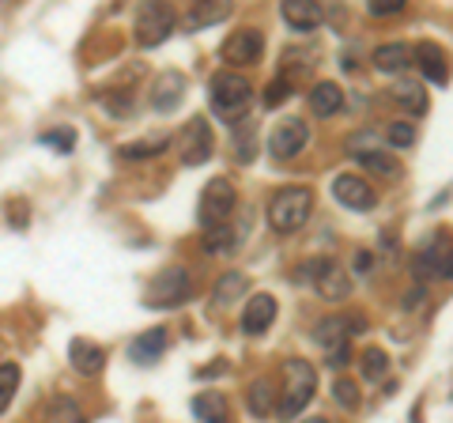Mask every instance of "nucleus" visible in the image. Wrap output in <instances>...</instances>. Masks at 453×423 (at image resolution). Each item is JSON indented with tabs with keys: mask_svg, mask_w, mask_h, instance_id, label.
<instances>
[{
	"mask_svg": "<svg viewBox=\"0 0 453 423\" xmlns=\"http://www.w3.org/2000/svg\"><path fill=\"white\" fill-rule=\"evenodd\" d=\"M268 227H273L276 235H295L306 227V219L314 216V193H310L306 186H288L273 193V201H268Z\"/></svg>",
	"mask_w": 453,
	"mask_h": 423,
	"instance_id": "nucleus-1",
	"label": "nucleus"
},
{
	"mask_svg": "<svg viewBox=\"0 0 453 423\" xmlns=\"http://www.w3.org/2000/svg\"><path fill=\"white\" fill-rule=\"evenodd\" d=\"M318 393V371L306 359H288L283 363V389H280V404L276 412L283 419H295L303 408L314 401Z\"/></svg>",
	"mask_w": 453,
	"mask_h": 423,
	"instance_id": "nucleus-2",
	"label": "nucleus"
},
{
	"mask_svg": "<svg viewBox=\"0 0 453 423\" xmlns=\"http://www.w3.org/2000/svg\"><path fill=\"white\" fill-rule=\"evenodd\" d=\"M208 95H211V110L223 121H242L246 110L253 106V83L238 73H216L208 83Z\"/></svg>",
	"mask_w": 453,
	"mask_h": 423,
	"instance_id": "nucleus-3",
	"label": "nucleus"
},
{
	"mask_svg": "<svg viewBox=\"0 0 453 423\" xmlns=\"http://www.w3.org/2000/svg\"><path fill=\"white\" fill-rule=\"evenodd\" d=\"M359 321H348L344 314H329L318 321L314 329V344L325 351V359L329 366H344L348 356H351V329H356Z\"/></svg>",
	"mask_w": 453,
	"mask_h": 423,
	"instance_id": "nucleus-4",
	"label": "nucleus"
},
{
	"mask_svg": "<svg viewBox=\"0 0 453 423\" xmlns=\"http://www.w3.org/2000/svg\"><path fill=\"white\" fill-rule=\"evenodd\" d=\"M234 181L231 178H211L204 193H201V231H216L231 223V212H234Z\"/></svg>",
	"mask_w": 453,
	"mask_h": 423,
	"instance_id": "nucleus-5",
	"label": "nucleus"
},
{
	"mask_svg": "<svg viewBox=\"0 0 453 423\" xmlns=\"http://www.w3.org/2000/svg\"><path fill=\"white\" fill-rule=\"evenodd\" d=\"M303 273H310V280H314V288H318L321 299L340 303V299H348V295H351V273L340 261H333V258L306 261Z\"/></svg>",
	"mask_w": 453,
	"mask_h": 423,
	"instance_id": "nucleus-6",
	"label": "nucleus"
},
{
	"mask_svg": "<svg viewBox=\"0 0 453 423\" xmlns=\"http://www.w3.org/2000/svg\"><path fill=\"white\" fill-rule=\"evenodd\" d=\"M189 273L174 265V269H163L159 276H151V284L144 291V303L151 310H166V306H178L181 299H189Z\"/></svg>",
	"mask_w": 453,
	"mask_h": 423,
	"instance_id": "nucleus-7",
	"label": "nucleus"
},
{
	"mask_svg": "<svg viewBox=\"0 0 453 423\" xmlns=\"http://www.w3.org/2000/svg\"><path fill=\"white\" fill-rule=\"evenodd\" d=\"M136 42L144 50H151V46H159V42H166L170 38V31H174V12H170L166 4H159V0H151V4H144L136 12Z\"/></svg>",
	"mask_w": 453,
	"mask_h": 423,
	"instance_id": "nucleus-8",
	"label": "nucleus"
},
{
	"mask_svg": "<svg viewBox=\"0 0 453 423\" xmlns=\"http://www.w3.org/2000/svg\"><path fill=\"white\" fill-rule=\"evenodd\" d=\"M211 125L204 121V118H193V121H186V129L178 133V151H181V163H189V166H196V163H204V159H211Z\"/></svg>",
	"mask_w": 453,
	"mask_h": 423,
	"instance_id": "nucleus-9",
	"label": "nucleus"
},
{
	"mask_svg": "<svg viewBox=\"0 0 453 423\" xmlns=\"http://www.w3.org/2000/svg\"><path fill=\"white\" fill-rule=\"evenodd\" d=\"M306 144H310V125L303 118L280 121L273 129V136H268V151H273L276 159H291V155H299Z\"/></svg>",
	"mask_w": 453,
	"mask_h": 423,
	"instance_id": "nucleus-10",
	"label": "nucleus"
},
{
	"mask_svg": "<svg viewBox=\"0 0 453 423\" xmlns=\"http://www.w3.org/2000/svg\"><path fill=\"white\" fill-rule=\"evenodd\" d=\"M265 53V35L253 31V27H242V31H234L231 38L223 42V61L226 65H257V58Z\"/></svg>",
	"mask_w": 453,
	"mask_h": 423,
	"instance_id": "nucleus-11",
	"label": "nucleus"
},
{
	"mask_svg": "<svg viewBox=\"0 0 453 423\" xmlns=\"http://www.w3.org/2000/svg\"><path fill=\"white\" fill-rule=\"evenodd\" d=\"M333 196L344 208H356V212H366V208H374V186L366 178L359 174H336L333 181Z\"/></svg>",
	"mask_w": 453,
	"mask_h": 423,
	"instance_id": "nucleus-12",
	"label": "nucleus"
},
{
	"mask_svg": "<svg viewBox=\"0 0 453 423\" xmlns=\"http://www.w3.org/2000/svg\"><path fill=\"white\" fill-rule=\"evenodd\" d=\"M273 321H276V299L273 295H253L242 310V333L261 336V333L273 329Z\"/></svg>",
	"mask_w": 453,
	"mask_h": 423,
	"instance_id": "nucleus-13",
	"label": "nucleus"
},
{
	"mask_svg": "<svg viewBox=\"0 0 453 423\" xmlns=\"http://www.w3.org/2000/svg\"><path fill=\"white\" fill-rule=\"evenodd\" d=\"M181 98H186V76L181 73H163L159 80H155L151 106L159 110V114H174V110L181 106Z\"/></svg>",
	"mask_w": 453,
	"mask_h": 423,
	"instance_id": "nucleus-14",
	"label": "nucleus"
},
{
	"mask_svg": "<svg viewBox=\"0 0 453 423\" xmlns=\"http://www.w3.org/2000/svg\"><path fill=\"white\" fill-rule=\"evenodd\" d=\"M412 61L419 65L423 80H431V83H446L449 80V58H446L442 46H434V42H419V46L412 50Z\"/></svg>",
	"mask_w": 453,
	"mask_h": 423,
	"instance_id": "nucleus-15",
	"label": "nucleus"
},
{
	"mask_svg": "<svg viewBox=\"0 0 453 423\" xmlns=\"http://www.w3.org/2000/svg\"><path fill=\"white\" fill-rule=\"evenodd\" d=\"M68 359H73V366L83 378H95L106 366V351L98 344H91V341H83V336H76V341L68 344Z\"/></svg>",
	"mask_w": 453,
	"mask_h": 423,
	"instance_id": "nucleus-16",
	"label": "nucleus"
},
{
	"mask_svg": "<svg viewBox=\"0 0 453 423\" xmlns=\"http://www.w3.org/2000/svg\"><path fill=\"white\" fill-rule=\"evenodd\" d=\"M280 16L288 19V27H295V31H318L325 12H321L318 0H288V4L280 8Z\"/></svg>",
	"mask_w": 453,
	"mask_h": 423,
	"instance_id": "nucleus-17",
	"label": "nucleus"
},
{
	"mask_svg": "<svg viewBox=\"0 0 453 423\" xmlns=\"http://www.w3.org/2000/svg\"><path fill=\"white\" fill-rule=\"evenodd\" d=\"M166 351V329H148L144 336H136L133 341V348H129V356H133V363H140V366H151L155 359H159Z\"/></svg>",
	"mask_w": 453,
	"mask_h": 423,
	"instance_id": "nucleus-18",
	"label": "nucleus"
},
{
	"mask_svg": "<svg viewBox=\"0 0 453 423\" xmlns=\"http://www.w3.org/2000/svg\"><path fill=\"white\" fill-rule=\"evenodd\" d=\"M374 68L378 73H401V68L412 65V50L404 46V42H386V46L374 50Z\"/></svg>",
	"mask_w": 453,
	"mask_h": 423,
	"instance_id": "nucleus-19",
	"label": "nucleus"
},
{
	"mask_svg": "<svg viewBox=\"0 0 453 423\" xmlns=\"http://www.w3.org/2000/svg\"><path fill=\"white\" fill-rule=\"evenodd\" d=\"M193 416L201 423H231V408H226V397H219V393H196Z\"/></svg>",
	"mask_w": 453,
	"mask_h": 423,
	"instance_id": "nucleus-20",
	"label": "nucleus"
},
{
	"mask_svg": "<svg viewBox=\"0 0 453 423\" xmlns=\"http://www.w3.org/2000/svg\"><path fill=\"white\" fill-rule=\"evenodd\" d=\"M246 288H250V280L242 276V273H223L219 280H216V288H211V306H231V303H238L246 295Z\"/></svg>",
	"mask_w": 453,
	"mask_h": 423,
	"instance_id": "nucleus-21",
	"label": "nucleus"
},
{
	"mask_svg": "<svg viewBox=\"0 0 453 423\" xmlns=\"http://www.w3.org/2000/svg\"><path fill=\"white\" fill-rule=\"evenodd\" d=\"M356 159H359L371 174H378L381 181H396V178H401V163H396L393 155L378 151V148H363V151H356Z\"/></svg>",
	"mask_w": 453,
	"mask_h": 423,
	"instance_id": "nucleus-22",
	"label": "nucleus"
},
{
	"mask_svg": "<svg viewBox=\"0 0 453 423\" xmlns=\"http://www.w3.org/2000/svg\"><path fill=\"white\" fill-rule=\"evenodd\" d=\"M344 106V91L336 88V83H314V91H310V110H314L318 118H333L336 110Z\"/></svg>",
	"mask_w": 453,
	"mask_h": 423,
	"instance_id": "nucleus-23",
	"label": "nucleus"
},
{
	"mask_svg": "<svg viewBox=\"0 0 453 423\" xmlns=\"http://www.w3.org/2000/svg\"><path fill=\"white\" fill-rule=\"evenodd\" d=\"M393 103L404 106L412 118L427 114V95H423V88L416 80H401V83H396V88H393Z\"/></svg>",
	"mask_w": 453,
	"mask_h": 423,
	"instance_id": "nucleus-24",
	"label": "nucleus"
},
{
	"mask_svg": "<svg viewBox=\"0 0 453 423\" xmlns=\"http://www.w3.org/2000/svg\"><path fill=\"white\" fill-rule=\"evenodd\" d=\"M276 408V389L268 378H257V382L250 386V412L253 416H268Z\"/></svg>",
	"mask_w": 453,
	"mask_h": 423,
	"instance_id": "nucleus-25",
	"label": "nucleus"
},
{
	"mask_svg": "<svg viewBox=\"0 0 453 423\" xmlns=\"http://www.w3.org/2000/svg\"><path fill=\"white\" fill-rule=\"evenodd\" d=\"M46 423H88V419H83L73 397H53L46 408Z\"/></svg>",
	"mask_w": 453,
	"mask_h": 423,
	"instance_id": "nucleus-26",
	"label": "nucleus"
},
{
	"mask_svg": "<svg viewBox=\"0 0 453 423\" xmlns=\"http://www.w3.org/2000/svg\"><path fill=\"white\" fill-rule=\"evenodd\" d=\"M19 366L16 363H0V416L8 412V404L12 397H16V389H19Z\"/></svg>",
	"mask_w": 453,
	"mask_h": 423,
	"instance_id": "nucleus-27",
	"label": "nucleus"
},
{
	"mask_svg": "<svg viewBox=\"0 0 453 423\" xmlns=\"http://www.w3.org/2000/svg\"><path fill=\"white\" fill-rule=\"evenodd\" d=\"M359 363H363V378H366V382H381L386 371H389V356L381 348H366Z\"/></svg>",
	"mask_w": 453,
	"mask_h": 423,
	"instance_id": "nucleus-28",
	"label": "nucleus"
},
{
	"mask_svg": "<svg viewBox=\"0 0 453 423\" xmlns=\"http://www.w3.org/2000/svg\"><path fill=\"white\" fill-rule=\"evenodd\" d=\"M166 144H170L166 136H151V140H136V144H125L121 155H125V159H151V155L166 151Z\"/></svg>",
	"mask_w": 453,
	"mask_h": 423,
	"instance_id": "nucleus-29",
	"label": "nucleus"
},
{
	"mask_svg": "<svg viewBox=\"0 0 453 423\" xmlns=\"http://www.w3.org/2000/svg\"><path fill=\"white\" fill-rule=\"evenodd\" d=\"M333 397H336V404H340V408H348V412H356V408H359V386L351 382V378H336Z\"/></svg>",
	"mask_w": 453,
	"mask_h": 423,
	"instance_id": "nucleus-30",
	"label": "nucleus"
},
{
	"mask_svg": "<svg viewBox=\"0 0 453 423\" xmlns=\"http://www.w3.org/2000/svg\"><path fill=\"white\" fill-rule=\"evenodd\" d=\"M204 250H208V253L234 250V231H231V223H226V227H216V231H204Z\"/></svg>",
	"mask_w": 453,
	"mask_h": 423,
	"instance_id": "nucleus-31",
	"label": "nucleus"
},
{
	"mask_svg": "<svg viewBox=\"0 0 453 423\" xmlns=\"http://www.w3.org/2000/svg\"><path fill=\"white\" fill-rule=\"evenodd\" d=\"M234 144H238V159H242V163H250L253 155H257V144H253V129H250V121H238Z\"/></svg>",
	"mask_w": 453,
	"mask_h": 423,
	"instance_id": "nucleus-32",
	"label": "nucleus"
},
{
	"mask_svg": "<svg viewBox=\"0 0 453 423\" xmlns=\"http://www.w3.org/2000/svg\"><path fill=\"white\" fill-rule=\"evenodd\" d=\"M386 140H389L393 148H408V144L416 140V125H412V121H393L389 133H386Z\"/></svg>",
	"mask_w": 453,
	"mask_h": 423,
	"instance_id": "nucleus-33",
	"label": "nucleus"
},
{
	"mask_svg": "<svg viewBox=\"0 0 453 423\" xmlns=\"http://www.w3.org/2000/svg\"><path fill=\"white\" fill-rule=\"evenodd\" d=\"M226 16V4H216V8H204V12H189L186 16V27H208V23H216V19H223Z\"/></svg>",
	"mask_w": 453,
	"mask_h": 423,
	"instance_id": "nucleus-34",
	"label": "nucleus"
},
{
	"mask_svg": "<svg viewBox=\"0 0 453 423\" xmlns=\"http://www.w3.org/2000/svg\"><path fill=\"white\" fill-rule=\"evenodd\" d=\"M404 4L408 0H371L366 12H371V16H396V12H404Z\"/></svg>",
	"mask_w": 453,
	"mask_h": 423,
	"instance_id": "nucleus-35",
	"label": "nucleus"
},
{
	"mask_svg": "<svg viewBox=\"0 0 453 423\" xmlns=\"http://www.w3.org/2000/svg\"><path fill=\"white\" fill-rule=\"evenodd\" d=\"M288 95H291V80H276V83H268V91H265V106H280Z\"/></svg>",
	"mask_w": 453,
	"mask_h": 423,
	"instance_id": "nucleus-36",
	"label": "nucleus"
},
{
	"mask_svg": "<svg viewBox=\"0 0 453 423\" xmlns=\"http://www.w3.org/2000/svg\"><path fill=\"white\" fill-rule=\"evenodd\" d=\"M438 276L453 280V242H449V246H442V253H438Z\"/></svg>",
	"mask_w": 453,
	"mask_h": 423,
	"instance_id": "nucleus-37",
	"label": "nucleus"
},
{
	"mask_svg": "<svg viewBox=\"0 0 453 423\" xmlns=\"http://www.w3.org/2000/svg\"><path fill=\"white\" fill-rule=\"evenodd\" d=\"M42 140H46V144H57L61 151L73 148V136H68V133H50V136H42Z\"/></svg>",
	"mask_w": 453,
	"mask_h": 423,
	"instance_id": "nucleus-38",
	"label": "nucleus"
},
{
	"mask_svg": "<svg viewBox=\"0 0 453 423\" xmlns=\"http://www.w3.org/2000/svg\"><path fill=\"white\" fill-rule=\"evenodd\" d=\"M371 269V253H356V273H366Z\"/></svg>",
	"mask_w": 453,
	"mask_h": 423,
	"instance_id": "nucleus-39",
	"label": "nucleus"
},
{
	"mask_svg": "<svg viewBox=\"0 0 453 423\" xmlns=\"http://www.w3.org/2000/svg\"><path fill=\"white\" fill-rule=\"evenodd\" d=\"M223 366H226V363H223V359H216V363H208V366H204V371H201V374H204V378H211V374H219V371H223Z\"/></svg>",
	"mask_w": 453,
	"mask_h": 423,
	"instance_id": "nucleus-40",
	"label": "nucleus"
},
{
	"mask_svg": "<svg viewBox=\"0 0 453 423\" xmlns=\"http://www.w3.org/2000/svg\"><path fill=\"white\" fill-rule=\"evenodd\" d=\"M303 423H329V419H325V416H314V419H303Z\"/></svg>",
	"mask_w": 453,
	"mask_h": 423,
	"instance_id": "nucleus-41",
	"label": "nucleus"
}]
</instances>
